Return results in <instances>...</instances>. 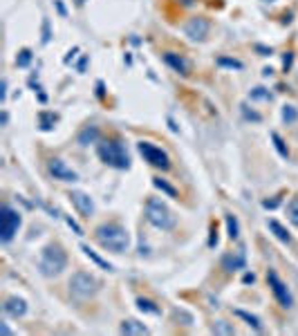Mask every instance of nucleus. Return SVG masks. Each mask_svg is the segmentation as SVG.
Returning <instances> with one entry per match:
<instances>
[{"mask_svg":"<svg viewBox=\"0 0 298 336\" xmlns=\"http://www.w3.org/2000/svg\"><path fill=\"white\" fill-rule=\"evenodd\" d=\"M47 170L49 175H52L54 179H59V182H76L79 179V175H76V170H72V168L68 166V164L63 162V159L54 157L47 162Z\"/></svg>","mask_w":298,"mask_h":336,"instance_id":"obj_9","label":"nucleus"},{"mask_svg":"<svg viewBox=\"0 0 298 336\" xmlns=\"http://www.w3.org/2000/svg\"><path fill=\"white\" fill-rule=\"evenodd\" d=\"M213 332H215V334H235L233 325H229L227 320H215V325H213Z\"/></svg>","mask_w":298,"mask_h":336,"instance_id":"obj_27","label":"nucleus"},{"mask_svg":"<svg viewBox=\"0 0 298 336\" xmlns=\"http://www.w3.org/2000/svg\"><path fill=\"white\" fill-rule=\"evenodd\" d=\"M99 128L96 126H85L83 130L79 132V137H76V142L81 144V146H90V144H96L99 142Z\"/></svg>","mask_w":298,"mask_h":336,"instance_id":"obj_16","label":"nucleus"},{"mask_svg":"<svg viewBox=\"0 0 298 336\" xmlns=\"http://www.w3.org/2000/svg\"><path fill=\"white\" fill-rule=\"evenodd\" d=\"M218 65L220 68H229V70H242V63L238 58H229V56H218Z\"/></svg>","mask_w":298,"mask_h":336,"instance_id":"obj_25","label":"nucleus"},{"mask_svg":"<svg viewBox=\"0 0 298 336\" xmlns=\"http://www.w3.org/2000/svg\"><path fill=\"white\" fill-rule=\"evenodd\" d=\"M99 287H101L99 280L88 271H76V273H72V278H69V291L79 300H85V298H90V296H94L96 291H99Z\"/></svg>","mask_w":298,"mask_h":336,"instance_id":"obj_5","label":"nucleus"},{"mask_svg":"<svg viewBox=\"0 0 298 336\" xmlns=\"http://www.w3.org/2000/svg\"><path fill=\"white\" fill-rule=\"evenodd\" d=\"M65 267H68V253L63 251L61 244H47V247L41 251L38 269H41L43 276L54 278V276H59Z\"/></svg>","mask_w":298,"mask_h":336,"instance_id":"obj_2","label":"nucleus"},{"mask_svg":"<svg viewBox=\"0 0 298 336\" xmlns=\"http://www.w3.org/2000/svg\"><path fill=\"white\" fill-rule=\"evenodd\" d=\"M164 61H166V65H168V68H173L175 72H180V74H188V72H191V63H188L184 56L175 54V52H166L164 54Z\"/></svg>","mask_w":298,"mask_h":336,"instance_id":"obj_13","label":"nucleus"},{"mask_svg":"<svg viewBox=\"0 0 298 336\" xmlns=\"http://www.w3.org/2000/svg\"><path fill=\"white\" fill-rule=\"evenodd\" d=\"M287 217L294 226H298V197H294V200L287 204Z\"/></svg>","mask_w":298,"mask_h":336,"instance_id":"obj_26","label":"nucleus"},{"mask_svg":"<svg viewBox=\"0 0 298 336\" xmlns=\"http://www.w3.org/2000/svg\"><path fill=\"white\" fill-rule=\"evenodd\" d=\"M235 316H240V318H245V320H247V325L253 327L255 332H262V323H260V318H258V316L249 314V312H245V310H235Z\"/></svg>","mask_w":298,"mask_h":336,"instance_id":"obj_20","label":"nucleus"},{"mask_svg":"<svg viewBox=\"0 0 298 336\" xmlns=\"http://www.w3.org/2000/svg\"><path fill=\"white\" fill-rule=\"evenodd\" d=\"M224 222H227V231H229V238L231 240H238L240 238V224H238V217L227 213L224 216Z\"/></svg>","mask_w":298,"mask_h":336,"instance_id":"obj_19","label":"nucleus"},{"mask_svg":"<svg viewBox=\"0 0 298 336\" xmlns=\"http://www.w3.org/2000/svg\"><path fill=\"white\" fill-rule=\"evenodd\" d=\"M99 157L112 168H119V170H128L130 168V157L126 152V146H123L119 139H108V142L99 144Z\"/></svg>","mask_w":298,"mask_h":336,"instance_id":"obj_4","label":"nucleus"},{"mask_svg":"<svg viewBox=\"0 0 298 336\" xmlns=\"http://www.w3.org/2000/svg\"><path fill=\"white\" fill-rule=\"evenodd\" d=\"M0 96H2V101L7 99V79H2V92H0Z\"/></svg>","mask_w":298,"mask_h":336,"instance_id":"obj_36","label":"nucleus"},{"mask_svg":"<svg viewBox=\"0 0 298 336\" xmlns=\"http://www.w3.org/2000/svg\"><path fill=\"white\" fill-rule=\"evenodd\" d=\"M272 142H274V146H276L278 155L287 159L289 157V150H287V146H285V142H282V137L278 135V132H272Z\"/></svg>","mask_w":298,"mask_h":336,"instance_id":"obj_24","label":"nucleus"},{"mask_svg":"<svg viewBox=\"0 0 298 336\" xmlns=\"http://www.w3.org/2000/svg\"><path fill=\"white\" fill-rule=\"evenodd\" d=\"M119 330H121V334H128V336H144V334H148V327H146L144 323L135 320V318L123 320Z\"/></svg>","mask_w":298,"mask_h":336,"instance_id":"obj_15","label":"nucleus"},{"mask_svg":"<svg viewBox=\"0 0 298 336\" xmlns=\"http://www.w3.org/2000/svg\"><path fill=\"white\" fill-rule=\"evenodd\" d=\"M137 148H139V152H141L144 162H148L150 166L161 168V170H168V168H170L168 155H166V152L161 150V148L155 146V144H150V142H139Z\"/></svg>","mask_w":298,"mask_h":336,"instance_id":"obj_7","label":"nucleus"},{"mask_svg":"<svg viewBox=\"0 0 298 336\" xmlns=\"http://www.w3.org/2000/svg\"><path fill=\"white\" fill-rule=\"evenodd\" d=\"M262 206H265V209H276V206H278V200H272V202L265 200V202H262Z\"/></svg>","mask_w":298,"mask_h":336,"instance_id":"obj_35","label":"nucleus"},{"mask_svg":"<svg viewBox=\"0 0 298 336\" xmlns=\"http://www.w3.org/2000/svg\"><path fill=\"white\" fill-rule=\"evenodd\" d=\"M2 310H5V314L11 316V318H21V316L27 314V303L23 298H18V296H9V298L5 300V305H2Z\"/></svg>","mask_w":298,"mask_h":336,"instance_id":"obj_12","label":"nucleus"},{"mask_svg":"<svg viewBox=\"0 0 298 336\" xmlns=\"http://www.w3.org/2000/svg\"><path fill=\"white\" fill-rule=\"evenodd\" d=\"M81 251H83L85 256L90 258V260H92V263H94V264H99V267H101V269H106V271H115V267H112L110 263H106V260H103V258L99 256V253H96V251H92V249L88 247V244H81Z\"/></svg>","mask_w":298,"mask_h":336,"instance_id":"obj_18","label":"nucleus"},{"mask_svg":"<svg viewBox=\"0 0 298 336\" xmlns=\"http://www.w3.org/2000/svg\"><path fill=\"white\" fill-rule=\"evenodd\" d=\"M240 110H242V115H245V119H249V121H255V123H258V121H262V117L258 115V112H253V110H249V105H240Z\"/></svg>","mask_w":298,"mask_h":336,"instance_id":"obj_30","label":"nucleus"},{"mask_svg":"<svg viewBox=\"0 0 298 336\" xmlns=\"http://www.w3.org/2000/svg\"><path fill=\"white\" fill-rule=\"evenodd\" d=\"M68 224H69V226H72V231H74V233H76V236H83V229H81V226H79V224H76V222H74V220H72V217H68Z\"/></svg>","mask_w":298,"mask_h":336,"instance_id":"obj_32","label":"nucleus"},{"mask_svg":"<svg viewBox=\"0 0 298 336\" xmlns=\"http://www.w3.org/2000/svg\"><path fill=\"white\" fill-rule=\"evenodd\" d=\"M289 65H292V54H287V56H285V68H289Z\"/></svg>","mask_w":298,"mask_h":336,"instance_id":"obj_39","label":"nucleus"},{"mask_svg":"<svg viewBox=\"0 0 298 336\" xmlns=\"http://www.w3.org/2000/svg\"><path fill=\"white\" fill-rule=\"evenodd\" d=\"M18 229H21V213H18L14 206L7 204L5 209H2V229H0V240L5 242H11L14 240V236L18 233Z\"/></svg>","mask_w":298,"mask_h":336,"instance_id":"obj_8","label":"nucleus"},{"mask_svg":"<svg viewBox=\"0 0 298 336\" xmlns=\"http://www.w3.org/2000/svg\"><path fill=\"white\" fill-rule=\"evenodd\" d=\"M208 29H211V25H208L206 18H188V23L184 25V34H186L191 41H204V38L208 36Z\"/></svg>","mask_w":298,"mask_h":336,"instance_id":"obj_10","label":"nucleus"},{"mask_svg":"<svg viewBox=\"0 0 298 336\" xmlns=\"http://www.w3.org/2000/svg\"><path fill=\"white\" fill-rule=\"evenodd\" d=\"M253 280H255L253 273H247V276H245V283H253Z\"/></svg>","mask_w":298,"mask_h":336,"instance_id":"obj_38","label":"nucleus"},{"mask_svg":"<svg viewBox=\"0 0 298 336\" xmlns=\"http://www.w3.org/2000/svg\"><path fill=\"white\" fill-rule=\"evenodd\" d=\"M153 184H155V189H160L161 193H166L168 197H177V189L175 186H170L166 179H161V177H153Z\"/></svg>","mask_w":298,"mask_h":336,"instance_id":"obj_21","label":"nucleus"},{"mask_svg":"<svg viewBox=\"0 0 298 336\" xmlns=\"http://www.w3.org/2000/svg\"><path fill=\"white\" fill-rule=\"evenodd\" d=\"M267 283H269V289H272L274 298L278 300V305H280L282 310H289V307L294 305V296H292V291H289V287L282 283L280 276H278L274 269L267 271Z\"/></svg>","mask_w":298,"mask_h":336,"instance_id":"obj_6","label":"nucleus"},{"mask_svg":"<svg viewBox=\"0 0 298 336\" xmlns=\"http://www.w3.org/2000/svg\"><path fill=\"white\" fill-rule=\"evenodd\" d=\"M282 119L287 121V123H294V121L298 119V110L294 105H285V108H282Z\"/></svg>","mask_w":298,"mask_h":336,"instance_id":"obj_29","label":"nucleus"},{"mask_svg":"<svg viewBox=\"0 0 298 336\" xmlns=\"http://www.w3.org/2000/svg\"><path fill=\"white\" fill-rule=\"evenodd\" d=\"M49 41V27H47V21L43 23V43Z\"/></svg>","mask_w":298,"mask_h":336,"instance_id":"obj_34","label":"nucleus"},{"mask_svg":"<svg viewBox=\"0 0 298 336\" xmlns=\"http://www.w3.org/2000/svg\"><path fill=\"white\" fill-rule=\"evenodd\" d=\"M137 307L141 312H146V314H153V316L160 314V307H157L153 300H148V298H137Z\"/></svg>","mask_w":298,"mask_h":336,"instance_id":"obj_23","label":"nucleus"},{"mask_svg":"<svg viewBox=\"0 0 298 336\" xmlns=\"http://www.w3.org/2000/svg\"><path fill=\"white\" fill-rule=\"evenodd\" d=\"M249 96L251 99H269V92H267L265 88H253L249 92Z\"/></svg>","mask_w":298,"mask_h":336,"instance_id":"obj_31","label":"nucleus"},{"mask_svg":"<svg viewBox=\"0 0 298 336\" xmlns=\"http://www.w3.org/2000/svg\"><path fill=\"white\" fill-rule=\"evenodd\" d=\"M267 226L272 229L274 236H276L280 242H285V244H292V233H289L287 229H285V226H282L278 220H269V222H267Z\"/></svg>","mask_w":298,"mask_h":336,"instance_id":"obj_17","label":"nucleus"},{"mask_svg":"<svg viewBox=\"0 0 298 336\" xmlns=\"http://www.w3.org/2000/svg\"><path fill=\"white\" fill-rule=\"evenodd\" d=\"M245 253L242 251H238V253H229V256H224L222 258V267H224V271H229V273H233V271H238V269H245Z\"/></svg>","mask_w":298,"mask_h":336,"instance_id":"obj_14","label":"nucleus"},{"mask_svg":"<svg viewBox=\"0 0 298 336\" xmlns=\"http://www.w3.org/2000/svg\"><path fill=\"white\" fill-rule=\"evenodd\" d=\"M96 95H99V96H103V83H101V81L96 83Z\"/></svg>","mask_w":298,"mask_h":336,"instance_id":"obj_37","label":"nucleus"},{"mask_svg":"<svg viewBox=\"0 0 298 336\" xmlns=\"http://www.w3.org/2000/svg\"><path fill=\"white\" fill-rule=\"evenodd\" d=\"M94 238L106 251L112 253H123L130 247V236L119 222H106V224L96 226Z\"/></svg>","mask_w":298,"mask_h":336,"instance_id":"obj_1","label":"nucleus"},{"mask_svg":"<svg viewBox=\"0 0 298 336\" xmlns=\"http://www.w3.org/2000/svg\"><path fill=\"white\" fill-rule=\"evenodd\" d=\"M211 240H208V247H215V244H218V229H215V226H211Z\"/></svg>","mask_w":298,"mask_h":336,"instance_id":"obj_33","label":"nucleus"},{"mask_svg":"<svg viewBox=\"0 0 298 336\" xmlns=\"http://www.w3.org/2000/svg\"><path fill=\"white\" fill-rule=\"evenodd\" d=\"M146 220H148L155 229H160V231H170V229H175V224H177L173 211L161 200H157V197H148V202H146Z\"/></svg>","mask_w":298,"mask_h":336,"instance_id":"obj_3","label":"nucleus"},{"mask_svg":"<svg viewBox=\"0 0 298 336\" xmlns=\"http://www.w3.org/2000/svg\"><path fill=\"white\" fill-rule=\"evenodd\" d=\"M29 63H32V49H21L16 56V65L18 68H27Z\"/></svg>","mask_w":298,"mask_h":336,"instance_id":"obj_28","label":"nucleus"},{"mask_svg":"<svg viewBox=\"0 0 298 336\" xmlns=\"http://www.w3.org/2000/svg\"><path fill=\"white\" fill-rule=\"evenodd\" d=\"M68 197H69V202H72V206H74L83 217H90L92 213H94V202H92V197L88 193H83V191H72Z\"/></svg>","mask_w":298,"mask_h":336,"instance_id":"obj_11","label":"nucleus"},{"mask_svg":"<svg viewBox=\"0 0 298 336\" xmlns=\"http://www.w3.org/2000/svg\"><path fill=\"white\" fill-rule=\"evenodd\" d=\"M38 123H41V130H52V126L56 123V115L54 112H41Z\"/></svg>","mask_w":298,"mask_h":336,"instance_id":"obj_22","label":"nucleus"},{"mask_svg":"<svg viewBox=\"0 0 298 336\" xmlns=\"http://www.w3.org/2000/svg\"><path fill=\"white\" fill-rule=\"evenodd\" d=\"M74 2H76V5H83V2H85V0H74Z\"/></svg>","mask_w":298,"mask_h":336,"instance_id":"obj_40","label":"nucleus"}]
</instances>
